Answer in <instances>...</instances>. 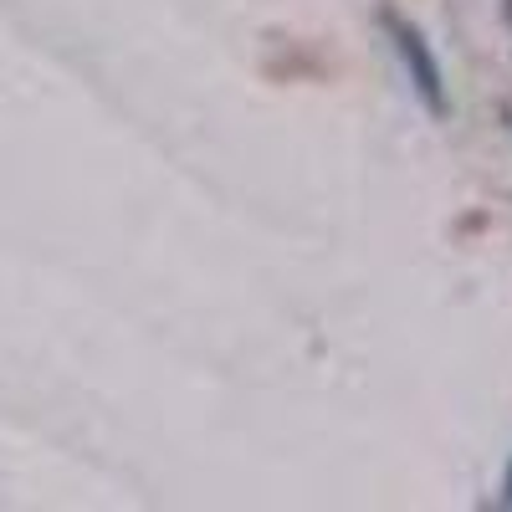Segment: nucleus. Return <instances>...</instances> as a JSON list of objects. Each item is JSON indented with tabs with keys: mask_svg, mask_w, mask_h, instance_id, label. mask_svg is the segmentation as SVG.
<instances>
[{
	"mask_svg": "<svg viewBox=\"0 0 512 512\" xmlns=\"http://www.w3.org/2000/svg\"><path fill=\"white\" fill-rule=\"evenodd\" d=\"M384 26H390L395 47H400V57H405L410 77H415V88H420V98L431 103V113H446V77H441L431 47H425V36H420L410 21H400V16H384Z\"/></svg>",
	"mask_w": 512,
	"mask_h": 512,
	"instance_id": "nucleus-1",
	"label": "nucleus"
},
{
	"mask_svg": "<svg viewBox=\"0 0 512 512\" xmlns=\"http://www.w3.org/2000/svg\"><path fill=\"white\" fill-rule=\"evenodd\" d=\"M507 497H512V472H507Z\"/></svg>",
	"mask_w": 512,
	"mask_h": 512,
	"instance_id": "nucleus-2",
	"label": "nucleus"
}]
</instances>
